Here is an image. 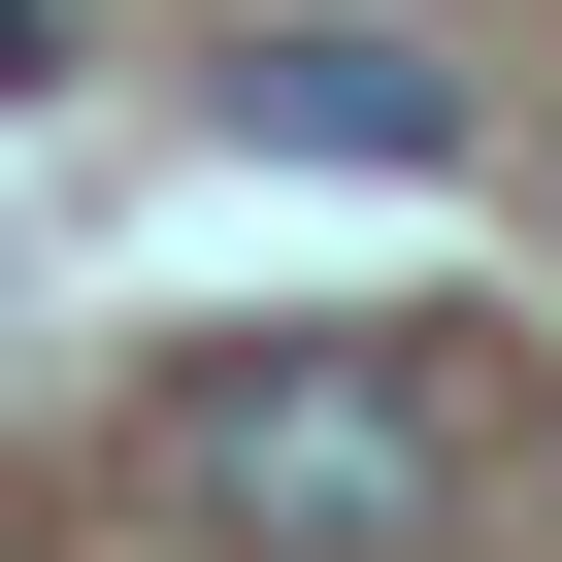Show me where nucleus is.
<instances>
[{
    "label": "nucleus",
    "mask_w": 562,
    "mask_h": 562,
    "mask_svg": "<svg viewBox=\"0 0 562 562\" xmlns=\"http://www.w3.org/2000/svg\"><path fill=\"white\" fill-rule=\"evenodd\" d=\"M265 133H331V166H430V133H463V100H430V67H397V34H299V67H265Z\"/></svg>",
    "instance_id": "2"
},
{
    "label": "nucleus",
    "mask_w": 562,
    "mask_h": 562,
    "mask_svg": "<svg viewBox=\"0 0 562 562\" xmlns=\"http://www.w3.org/2000/svg\"><path fill=\"white\" fill-rule=\"evenodd\" d=\"M166 463H199L232 529H299V562H397V529L463 496V463H430V397H397L364 331H265V364H199V397H166Z\"/></svg>",
    "instance_id": "1"
}]
</instances>
